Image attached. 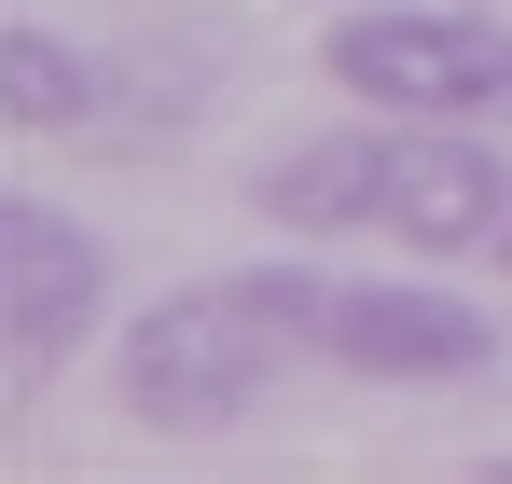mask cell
<instances>
[{
  "label": "cell",
  "instance_id": "obj_1",
  "mask_svg": "<svg viewBox=\"0 0 512 484\" xmlns=\"http://www.w3.org/2000/svg\"><path fill=\"white\" fill-rule=\"evenodd\" d=\"M263 208L291 236H402V249H499L512 180L485 139H443V111H402V125H346V139H305V153L263 166Z\"/></svg>",
  "mask_w": 512,
  "mask_h": 484
},
{
  "label": "cell",
  "instance_id": "obj_2",
  "mask_svg": "<svg viewBox=\"0 0 512 484\" xmlns=\"http://www.w3.org/2000/svg\"><path fill=\"white\" fill-rule=\"evenodd\" d=\"M319 319V263H250V277H194L167 305H139V332L111 346V388L139 429H180V443H208V429H236V415L277 388V360L305 346Z\"/></svg>",
  "mask_w": 512,
  "mask_h": 484
},
{
  "label": "cell",
  "instance_id": "obj_3",
  "mask_svg": "<svg viewBox=\"0 0 512 484\" xmlns=\"http://www.w3.org/2000/svg\"><path fill=\"white\" fill-rule=\"evenodd\" d=\"M333 83L374 111H512V28L499 14H346L333 28Z\"/></svg>",
  "mask_w": 512,
  "mask_h": 484
},
{
  "label": "cell",
  "instance_id": "obj_4",
  "mask_svg": "<svg viewBox=\"0 0 512 484\" xmlns=\"http://www.w3.org/2000/svg\"><path fill=\"white\" fill-rule=\"evenodd\" d=\"M97 305H111V249L42 194H0V346H14V374H56L97 332Z\"/></svg>",
  "mask_w": 512,
  "mask_h": 484
},
{
  "label": "cell",
  "instance_id": "obj_5",
  "mask_svg": "<svg viewBox=\"0 0 512 484\" xmlns=\"http://www.w3.org/2000/svg\"><path fill=\"white\" fill-rule=\"evenodd\" d=\"M305 346H333L346 374H388V388H457V374L499 360V319L457 305V291H360V277H319Z\"/></svg>",
  "mask_w": 512,
  "mask_h": 484
},
{
  "label": "cell",
  "instance_id": "obj_6",
  "mask_svg": "<svg viewBox=\"0 0 512 484\" xmlns=\"http://www.w3.org/2000/svg\"><path fill=\"white\" fill-rule=\"evenodd\" d=\"M97 97H111V83H97L56 28H0V111H14V125L56 139V125H97Z\"/></svg>",
  "mask_w": 512,
  "mask_h": 484
},
{
  "label": "cell",
  "instance_id": "obj_7",
  "mask_svg": "<svg viewBox=\"0 0 512 484\" xmlns=\"http://www.w3.org/2000/svg\"><path fill=\"white\" fill-rule=\"evenodd\" d=\"M499 263H512V222H499Z\"/></svg>",
  "mask_w": 512,
  "mask_h": 484
}]
</instances>
